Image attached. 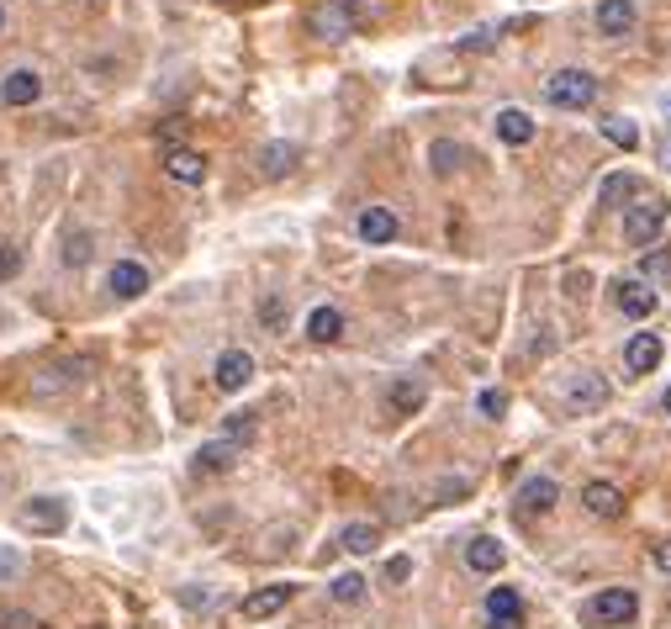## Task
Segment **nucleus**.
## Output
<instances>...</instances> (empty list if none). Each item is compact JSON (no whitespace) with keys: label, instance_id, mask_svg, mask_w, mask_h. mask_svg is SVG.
Listing matches in <instances>:
<instances>
[{"label":"nucleus","instance_id":"nucleus-26","mask_svg":"<svg viewBox=\"0 0 671 629\" xmlns=\"http://www.w3.org/2000/svg\"><path fill=\"white\" fill-rule=\"evenodd\" d=\"M339 545H344V550H354V555H370V550L381 545V529H376V524H344Z\"/></svg>","mask_w":671,"mask_h":629},{"label":"nucleus","instance_id":"nucleus-10","mask_svg":"<svg viewBox=\"0 0 671 629\" xmlns=\"http://www.w3.org/2000/svg\"><path fill=\"white\" fill-rule=\"evenodd\" d=\"M613 302H619L624 318H650V312H656V286L650 281H619L613 286Z\"/></svg>","mask_w":671,"mask_h":629},{"label":"nucleus","instance_id":"nucleus-20","mask_svg":"<svg viewBox=\"0 0 671 629\" xmlns=\"http://www.w3.org/2000/svg\"><path fill=\"white\" fill-rule=\"evenodd\" d=\"M582 503H587V513H598V518H619L624 513V497H619V487H608V481H587Z\"/></svg>","mask_w":671,"mask_h":629},{"label":"nucleus","instance_id":"nucleus-2","mask_svg":"<svg viewBox=\"0 0 671 629\" xmlns=\"http://www.w3.org/2000/svg\"><path fill=\"white\" fill-rule=\"evenodd\" d=\"M90 370H96V360H90V355H59V360H48V365L32 370L27 397H32V402H48V397H59V392H74V386H80Z\"/></svg>","mask_w":671,"mask_h":629},{"label":"nucleus","instance_id":"nucleus-8","mask_svg":"<svg viewBox=\"0 0 671 629\" xmlns=\"http://www.w3.org/2000/svg\"><path fill=\"white\" fill-rule=\"evenodd\" d=\"M212 381L222 386V392H244V386L254 381V360L244 355V349H228V355H217Z\"/></svg>","mask_w":671,"mask_h":629},{"label":"nucleus","instance_id":"nucleus-11","mask_svg":"<svg viewBox=\"0 0 671 629\" xmlns=\"http://www.w3.org/2000/svg\"><path fill=\"white\" fill-rule=\"evenodd\" d=\"M296 164H302V148H296V143H281V138H275V143L259 148V175H265V180H286Z\"/></svg>","mask_w":671,"mask_h":629},{"label":"nucleus","instance_id":"nucleus-19","mask_svg":"<svg viewBox=\"0 0 671 629\" xmlns=\"http://www.w3.org/2000/svg\"><path fill=\"white\" fill-rule=\"evenodd\" d=\"M635 27V0H603L598 6V32L603 37H624Z\"/></svg>","mask_w":671,"mask_h":629},{"label":"nucleus","instance_id":"nucleus-23","mask_svg":"<svg viewBox=\"0 0 671 629\" xmlns=\"http://www.w3.org/2000/svg\"><path fill=\"white\" fill-rule=\"evenodd\" d=\"M339 333H344V312H339V307H312V318H307V339L333 344Z\"/></svg>","mask_w":671,"mask_h":629},{"label":"nucleus","instance_id":"nucleus-12","mask_svg":"<svg viewBox=\"0 0 671 629\" xmlns=\"http://www.w3.org/2000/svg\"><path fill=\"white\" fill-rule=\"evenodd\" d=\"M37 96H43V74L37 69H11L6 80H0V101L6 106H32Z\"/></svg>","mask_w":671,"mask_h":629},{"label":"nucleus","instance_id":"nucleus-27","mask_svg":"<svg viewBox=\"0 0 671 629\" xmlns=\"http://www.w3.org/2000/svg\"><path fill=\"white\" fill-rule=\"evenodd\" d=\"M460 159H465V148L450 143V138H439L434 148H428V164H434L439 175H455V170H460Z\"/></svg>","mask_w":671,"mask_h":629},{"label":"nucleus","instance_id":"nucleus-6","mask_svg":"<svg viewBox=\"0 0 671 629\" xmlns=\"http://www.w3.org/2000/svg\"><path fill=\"white\" fill-rule=\"evenodd\" d=\"M587 614L603 619V624H629L640 614V598H635V587H603L598 598L587 603Z\"/></svg>","mask_w":671,"mask_h":629},{"label":"nucleus","instance_id":"nucleus-3","mask_svg":"<svg viewBox=\"0 0 671 629\" xmlns=\"http://www.w3.org/2000/svg\"><path fill=\"white\" fill-rule=\"evenodd\" d=\"M545 96L561 111H582V106H592V96H598V80H592L587 69H561V74H550Z\"/></svg>","mask_w":671,"mask_h":629},{"label":"nucleus","instance_id":"nucleus-18","mask_svg":"<svg viewBox=\"0 0 671 629\" xmlns=\"http://www.w3.org/2000/svg\"><path fill=\"white\" fill-rule=\"evenodd\" d=\"M164 170H170L175 180H185V185H201L207 180V159H201L196 148H170V154H164Z\"/></svg>","mask_w":671,"mask_h":629},{"label":"nucleus","instance_id":"nucleus-38","mask_svg":"<svg viewBox=\"0 0 671 629\" xmlns=\"http://www.w3.org/2000/svg\"><path fill=\"white\" fill-rule=\"evenodd\" d=\"M502 407H508L502 392H481V413H487V418H502Z\"/></svg>","mask_w":671,"mask_h":629},{"label":"nucleus","instance_id":"nucleus-30","mask_svg":"<svg viewBox=\"0 0 671 629\" xmlns=\"http://www.w3.org/2000/svg\"><path fill=\"white\" fill-rule=\"evenodd\" d=\"M603 133L619 143V148H635V143H640V133L629 127V117H608V122H603Z\"/></svg>","mask_w":671,"mask_h":629},{"label":"nucleus","instance_id":"nucleus-17","mask_svg":"<svg viewBox=\"0 0 671 629\" xmlns=\"http://www.w3.org/2000/svg\"><path fill=\"white\" fill-rule=\"evenodd\" d=\"M111 291H117L122 302H133V296L148 291V270L138 265V259H117V265H111Z\"/></svg>","mask_w":671,"mask_h":629},{"label":"nucleus","instance_id":"nucleus-39","mask_svg":"<svg viewBox=\"0 0 671 629\" xmlns=\"http://www.w3.org/2000/svg\"><path fill=\"white\" fill-rule=\"evenodd\" d=\"M16 270H22V249H0V275H16Z\"/></svg>","mask_w":671,"mask_h":629},{"label":"nucleus","instance_id":"nucleus-35","mask_svg":"<svg viewBox=\"0 0 671 629\" xmlns=\"http://www.w3.org/2000/svg\"><path fill=\"white\" fill-rule=\"evenodd\" d=\"M11 577H22V555H16V550H0V582H11Z\"/></svg>","mask_w":671,"mask_h":629},{"label":"nucleus","instance_id":"nucleus-43","mask_svg":"<svg viewBox=\"0 0 671 629\" xmlns=\"http://www.w3.org/2000/svg\"><path fill=\"white\" fill-rule=\"evenodd\" d=\"M661 159H666V170H671V138L661 143Z\"/></svg>","mask_w":671,"mask_h":629},{"label":"nucleus","instance_id":"nucleus-14","mask_svg":"<svg viewBox=\"0 0 671 629\" xmlns=\"http://www.w3.org/2000/svg\"><path fill=\"white\" fill-rule=\"evenodd\" d=\"M291 582H275V587H259L244 598V619H270V614H281V608L291 603Z\"/></svg>","mask_w":671,"mask_h":629},{"label":"nucleus","instance_id":"nucleus-34","mask_svg":"<svg viewBox=\"0 0 671 629\" xmlns=\"http://www.w3.org/2000/svg\"><path fill=\"white\" fill-rule=\"evenodd\" d=\"M0 629H48V624H37L32 614H22V608H6V614H0Z\"/></svg>","mask_w":671,"mask_h":629},{"label":"nucleus","instance_id":"nucleus-21","mask_svg":"<svg viewBox=\"0 0 671 629\" xmlns=\"http://www.w3.org/2000/svg\"><path fill=\"white\" fill-rule=\"evenodd\" d=\"M360 238L365 244H391V238H397V217L386 207H365L360 212Z\"/></svg>","mask_w":671,"mask_h":629},{"label":"nucleus","instance_id":"nucleus-4","mask_svg":"<svg viewBox=\"0 0 671 629\" xmlns=\"http://www.w3.org/2000/svg\"><path fill=\"white\" fill-rule=\"evenodd\" d=\"M603 402H608V381L598 376V370H582V376H571V386L561 392V413L587 418V413H598Z\"/></svg>","mask_w":671,"mask_h":629},{"label":"nucleus","instance_id":"nucleus-22","mask_svg":"<svg viewBox=\"0 0 671 629\" xmlns=\"http://www.w3.org/2000/svg\"><path fill=\"white\" fill-rule=\"evenodd\" d=\"M465 561H471V571H502V561H508V550H502L492 534H481V540L465 545Z\"/></svg>","mask_w":671,"mask_h":629},{"label":"nucleus","instance_id":"nucleus-1","mask_svg":"<svg viewBox=\"0 0 671 629\" xmlns=\"http://www.w3.org/2000/svg\"><path fill=\"white\" fill-rule=\"evenodd\" d=\"M370 11L365 0H318V6L307 11V32L323 37V43H344V37H354L360 27H370Z\"/></svg>","mask_w":671,"mask_h":629},{"label":"nucleus","instance_id":"nucleus-40","mask_svg":"<svg viewBox=\"0 0 671 629\" xmlns=\"http://www.w3.org/2000/svg\"><path fill=\"white\" fill-rule=\"evenodd\" d=\"M407 571H413V566H407V561H402V555H397V561H391V566H386V577H391V582H407Z\"/></svg>","mask_w":671,"mask_h":629},{"label":"nucleus","instance_id":"nucleus-28","mask_svg":"<svg viewBox=\"0 0 671 629\" xmlns=\"http://www.w3.org/2000/svg\"><path fill=\"white\" fill-rule=\"evenodd\" d=\"M487 614L492 619H518V592L513 587H492L487 592Z\"/></svg>","mask_w":671,"mask_h":629},{"label":"nucleus","instance_id":"nucleus-9","mask_svg":"<svg viewBox=\"0 0 671 629\" xmlns=\"http://www.w3.org/2000/svg\"><path fill=\"white\" fill-rule=\"evenodd\" d=\"M661 355H666L661 333H635V339L624 344V365L635 370V376H650V370L661 365Z\"/></svg>","mask_w":671,"mask_h":629},{"label":"nucleus","instance_id":"nucleus-46","mask_svg":"<svg viewBox=\"0 0 671 629\" xmlns=\"http://www.w3.org/2000/svg\"><path fill=\"white\" fill-rule=\"evenodd\" d=\"M96 629H101V624H96Z\"/></svg>","mask_w":671,"mask_h":629},{"label":"nucleus","instance_id":"nucleus-24","mask_svg":"<svg viewBox=\"0 0 671 629\" xmlns=\"http://www.w3.org/2000/svg\"><path fill=\"white\" fill-rule=\"evenodd\" d=\"M635 196H640V180L624 175V170L598 185V207H624V201H635Z\"/></svg>","mask_w":671,"mask_h":629},{"label":"nucleus","instance_id":"nucleus-45","mask_svg":"<svg viewBox=\"0 0 671 629\" xmlns=\"http://www.w3.org/2000/svg\"><path fill=\"white\" fill-rule=\"evenodd\" d=\"M0 22H6V11H0Z\"/></svg>","mask_w":671,"mask_h":629},{"label":"nucleus","instance_id":"nucleus-36","mask_svg":"<svg viewBox=\"0 0 671 629\" xmlns=\"http://www.w3.org/2000/svg\"><path fill=\"white\" fill-rule=\"evenodd\" d=\"M259 318H265L270 328H281V323H286V307H281V296H270V302L259 307Z\"/></svg>","mask_w":671,"mask_h":629},{"label":"nucleus","instance_id":"nucleus-41","mask_svg":"<svg viewBox=\"0 0 671 629\" xmlns=\"http://www.w3.org/2000/svg\"><path fill=\"white\" fill-rule=\"evenodd\" d=\"M656 566H661L666 577H671V540H661V545H656Z\"/></svg>","mask_w":671,"mask_h":629},{"label":"nucleus","instance_id":"nucleus-32","mask_svg":"<svg viewBox=\"0 0 671 629\" xmlns=\"http://www.w3.org/2000/svg\"><path fill=\"white\" fill-rule=\"evenodd\" d=\"M640 270H645L640 281H650V286H656V281H671V254H650Z\"/></svg>","mask_w":671,"mask_h":629},{"label":"nucleus","instance_id":"nucleus-37","mask_svg":"<svg viewBox=\"0 0 671 629\" xmlns=\"http://www.w3.org/2000/svg\"><path fill=\"white\" fill-rule=\"evenodd\" d=\"M64 259H69V265H85V259H90V238H69Z\"/></svg>","mask_w":671,"mask_h":629},{"label":"nucleus","instance_id":"nucleus-33","mask_svg":"<svg viewBox=\"0 0 671 629\" xmlns=\"http://www.w3.org/2000/svg\"><path fill=\"white\" fill-rule=\"evenodd\" d=\"M492 43H497L492 27H481V32H471V37H460V48H455V53H487Z\"/></svg>","mask_w":671,"mask_h":629},{"label":"nucleus","instance_id":"nucleus-42","mask_svg":"<svg viewBox=\"0 0 671 629\" xmlns=\"http://www.w3.org/2000/svg\"><path fill=\"white\" fill-rule=\"evenodd\" d=\"M487 629H518V619H492Z\"/></svg>","mask_w":671,"mask_h":629},{"label":"nucleus","instance_id":"nucleus-5","mask_svg":"<svg viewBox=\"0 0 671 629\" xmlns=\"http://www.w3.org/2000/svg\"><path fill=\"white\" fill-rule=\"evenodd\" d=\"M666 217H671L666 201H661V196H645V201H635V207H629V217H624V238H629L635 249H645L650 238L666 228Z\"/></svg>","mask_w":671,"mask_h":629},{"label":"nucleus","instance_id":"nucleus-31","mask_svg":"<svg viewBox=\"0 0 671 629\" xmlns=\"http://www.w3.org/2000/svg\"><path fill=\"white\" fill-rule=\"evenodd\" d=\"M249 434H254V413H233L222 423V439H233V444H249Z\"/></svg>","mask_w":671,"mask_h":629},{"label":"nucleus","instance_id":"nucleus-16","mask_svg":"<svg viewBox=\"0 0 671 629\" xmlns=\"http://www.w3.org/2000/svg\"><path fill=\"white\" fill-rule=\"evenodd\" d=\"M497 138L513 143V148L534 143V117H529V111H518V106H502L497 111Z\"/></svg>","mask_w":671,"mask_h":629},{"label":"nucleus","instance_id":"nucleus-25","mask_svg":"<svg viewBox=\"0 0 671 629\" xmlns=\"http://www.w3.org/2000/svg\"><path fill=\"white\" fill-rule=\"evenodd\" d=\"M233 460H238V444L233 439H212V444L196 450V471H228Z\"/></svg>","mask_w":671,"mask_h":629},{"label":"nucleus","instance_id":"nucleus-7","mask_svg":"<svg viewBox=\"0 0 671 629\" xmlns=\"http://www.w3.org/2000/svg\"><path fill=\"white\" fill-rule=\"evenodd\" d=\"M22 524L32 534H59L69 524V508L59 503V497H32V503L22 508Z\"/></svg>","mask_w":671,"mask_h":629},{"label":"nucleus","instance_id":"nucleus-15","mask_svg":"<svg viewBox=\"0 0 671 629\" xmlns=\"http://www.w3.org/2000/svg\"><path fill=\"white\" fill-rule=\"evenodd\" d=\"M386 402H391V413H397V418H413L418 407L428 402V386L418 376H397V381H391V392H386Z\"/></svg>","mask_w":671,"mask_h":629},{"label":"nucleus","instance_id":"nucleus-13","mask_svg":"<svg viewBox=\"0 0 671 629\" xmlns=\"http://www.w3.org/2000/svg\"><path fill=\"white\" fill-rule=\"evenodd\" d=\"M561 503V487H555L550 476H529L524 487H518V513H550Z\"/></svg>","mask_w":671,"mask_h":629},{"label":"nucleus","instance_id":"nucleus-44","mask_svg":"<svg viewBox=\"0 0 671 629\" xmlns=\"http://www.w3.org/2000/svg\"><path fill=\"white\" fill-rule=\"evenodd\" d=\"M661 407H666V418H671V392H666V402H661Z\"/></svg>","mask_w":671,"mask_h":629},{"label":"nucleus","instance_id":"nucleus-29","mask_svg":"<svg viewBox=\"0 0 671 629\" xmlns=\"http://www.w3.org/2000/svg\"><path fill=\"white\" fill-rule=\"evenodd\" d=\"M333 598H339V603H360L365 598V577H354V571L333 577Z\"/></svg>","mask_w":671,"mask_h":629}]
</instances>
